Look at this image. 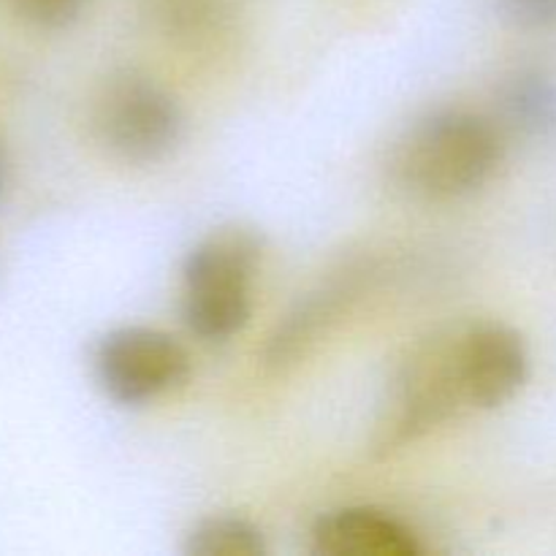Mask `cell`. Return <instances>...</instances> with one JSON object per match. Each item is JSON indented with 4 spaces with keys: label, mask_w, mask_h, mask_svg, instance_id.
I'll list each match as a JSON object with an SVG mask.
<instances>
[{
    "label": "cell",
    "mask_w": 556,
    "mask_h": 556,
    "mask_svg": "<svg viewBox=\"0 0 556 556\" xmlns=\"http://www.w3.org/2000/svg\"><path fill=\"white\" fill-rule=\"evenodd\" d=\"M500 16L516 30H556V0H494Z\"/></svg>",
    "instance_id": "8fae6325"
},
{
    "label": "cell",
    "mask_w": 556,
    "mask_h": 556,
    "mask_svg": "<svg viewBox=\"0 0 556 556\" xmlns=\"http://www.w3.org/2000/svg\"><path fill=\"white\" fill-rule=\"evenodd\" d=\"M92 380L119 407H141L182 389L193 358L174 334L152 326H117L90 351Z\"/></svg>",
    "instance_id": "5b68a950"
},
{
    "label": "cell",
    "mask_w": 556,
    "mask_h": 556,
    "mask_svg": "<svg viewBox=\"0 0 556 556\" xmlns=\"http://www.w3.org/2000/svg\"><path fill=\"white\" fill-rule=\"evenodd\" d=\"M503 157L497 123L467 109H434L394 141L389 174L410 199L443 204L486 188Z\"/></svg>",
    "instance_id": "6da1fadb"
},
{
    "label": "cell",
    "mask_w": 556,
    "mask_h": 556,
    "mask_svg": "<svg viewBox=\"0 0 556 556\" xmlns=\"http://www.w3.org/2000/svg\"><path fill=\"white\" fill-rule=\"evenodd\" d=\"M185 556H266V538L242 516H206L182 543Z\"/></svg>",
    "instance_id": "9c48e42d"
},
{
    "label": "cell",
    "mask_w": 556,
    "mask_h": 556,
    "mask_svg": "<svg viewBox=\"0 0 556 556\" xmlns=\"http://www.w3.org/2000/svg\"><path fill=\"white\" fill-rule=\"evenodd\" d=\"M503 123L530 139L556 134V76L548 71L525 68L503 81L497 96Z\"/></svg>",
    "instance_id": "ba28073f"
},
{
    "label": "cell",
    "mask_w": 556,
    "mask_h": 556,
    "mask_svg": "<svg viewBox=\"0 0 556 556\" xmlns=\"http://www.w3.org/2000/svg\"><path fill=\"white\" fill-rule=\"evenodd\" d=\"M266 244L255 228L223 226L190 248L179 271V315L204 342H228L253 318Z\"/></svg>",
    "instance_id": "7a4b0ae2"
},
{
    "label": "cell",
    "mask_w": 556,
    "mask_h": 556,
    "mask_svg": "<svg viewBox=\"0 0 556 556\" xmlns=\"http://www.w3.org/2000/svg\"><path fill=\"white\" fill-rule=\"evenodd\" d=\"M456 353L470 410H497L508 405L530 378L525 337L500 320L456 326Z\"/></svg>",
    "instance_id": "8992f818"
},
{
    "label": "cell",
    "mask_w": 556,
    "mask_h": 556,
    "mask_svg": "<svg viewBox=\"0 0 556 556\" xmlns=\"http://www.w3.org/2000/svg\"><path fill=\"white\" fill-rule=\"evenodd\" d=\"M0 188H3V161H0Z\"/></svg>",
    "instance_id": "7c38bea8"
},
{
    "label": "cell",
    "mask_w": 556,
    "mask_h": 556,
    "mask_svg": "<svg viewBox=\"0 0 556 556\" xmlns=\"http://www.w3.org/2000/svg\"><path fill=\"white\" fill-rule=\"evenodd\" d=\"M467 410L470 402L459 372L456 329L438 331L410 348L396 369L375 445L380 454H391Z\"/></svg>",
    "instance_id": "3957f363"
},
{
    "label": "cell",
    "mask_w": 556,
    "mask_h": 556,
    "mask_svg": "<svg viewBox=\"0 0 556 556\" xmlns=\"http://www.w3.org/2000/svg\"><path fill=\"white\" fill-rule=\"evenodd\" d=\"M20 22L36 30H68L85 16L90 0H5Z\"/></svg>",
    "instance_id": "30bf717a"
},
{
    "label": "cell",
    "mask_w": 556,
    "mask_h": 556,
    "mask_svg": "<svg viewBox=\"0 0 556 556\" xmlns=\"http://www.w3.org/2000/svg\"><path fill=\"white\" fill-rule=\"evenodd\" d=\"M92 134L98 144L130 166H150L172 155L185 136L177 98L147 74H112L92 98Z\"/></svg>",
    "instance_id": "277c9868"
},
{
    "label": "cell",
    "mask_w": 556,
    "mask_h": 556,
    "mask_svg": "<svg viewBox=\"0 0 556 556\" xmlns=\"http://www.w3.org/2000/svg\"><path fill=\"white\" fill-rule=\"evenodd\" d=\"M416 532L386 510L337 508L320 516L309 530V554L315 556H418Z\"/></svg>",
    "instance_id": "52a82bcc"
}]
</instances>
